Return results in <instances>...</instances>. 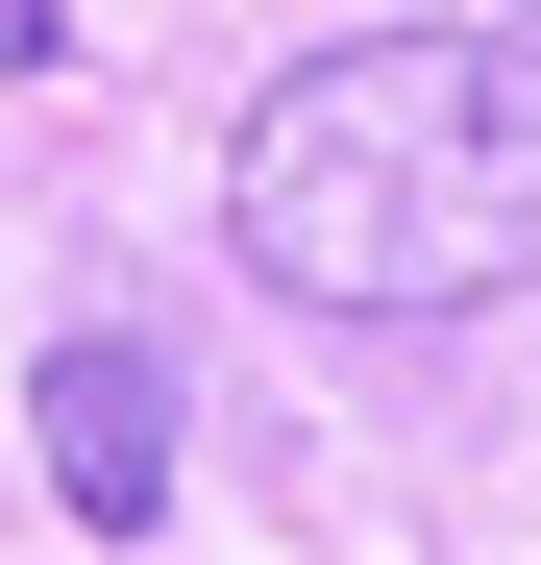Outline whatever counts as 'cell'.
<instances>
[{
  "label": "cell",
  "instance_id": "cell-2",
  "mask_svg": "<svg viewBox=\"0 0 541 565\" xmlns=\"http://www.w3.org/2000/svg\"><path fill=\"white\" fill-rule=\"evenodd\" d=\"M25 443H50L74 516H148V492H172V369H148V344H50V369H25Z\"/></svg>",
  "mask_w": 541,
  "mask_h": 565
},
{
  "label": "cell",
  "instance_id": "cell-1",
  "mask_svg": "<svg viewBox=\"0 0 541 565\" xmlns=\"http://www.w3.org/2000/svg\"><path fill=\"white\" fill-rule=\"evenodd\" d=\"M222 222L296 320H492L541 296V25L296 50L222 148Z\"/></svg>",
  "mask_w": 541,
  "mask_h": 565
},
{
  "label": "cell",
  "instance_id": "cell-3",
  "mask_svg": "<svg viewBox=\"0 0 541 565\" xmlns=\"http://www.w3.org/2000/svg\"><path fill=\"white\" fill-rule=\"evenodd\" d=\"M25 50H50V0H0V74H25Z\"/></svg>",
  "mask_w": 541,
  "mask_h": 565
}]
</instances>
